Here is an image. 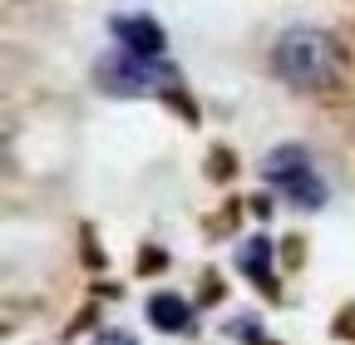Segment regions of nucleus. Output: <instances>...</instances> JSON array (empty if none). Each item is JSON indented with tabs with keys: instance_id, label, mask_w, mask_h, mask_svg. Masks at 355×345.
Segmentation results:
<instances>
[{
	"instance_id": "1",
	"label": "nucleus",
	"mask_w": 355,
	"mask_h": 345,
	"mask_svg": "<svg viewBox=\"0 0 355 345\" xmlns=\"http://www.w3.org/2000/svg\"><path fill=\"white\" fill-rule=\"evenodd\" d=\"M272 69H277V79L291 84V89L326 94L340 79V69H345V55H340V39L331 30L291 25V30L277 35V45H272Z\"/></svg>"
},
{
	"instance_id": "2",
	"label": "nucleus",
	"mask_w": 355,
	"mask_h": 345,
	"mask_svg": "<svg viewBox=\"0 0 355 345\" xmlns=\"http://www.w3.org/2000/svg\"><path fill=\"white\" fill-rule=\"evenodd\" d=\"M94 79L104 94H123V99H139V94H163L178 84V69L168 60H144V55H128V50H109L94 64Z\"/></svg>"
},
{
	"instance_id": "3",
	"label": "nucleus",
	"mask_w": 355,
	"mask_h": 345,
	"mask_svg": "<svg viewBox=\"0 0 355 345\" xmlns=\"http://www.w3.org/2000/svg\"><path fill=\"white\" fill-rule=\"evenodd\" d=\"M261 178L296 207H311V212L326 207V178L316 172V163H311V153L301 143H277L261 163Z\"/></svg>"
},
{
	"instance_id": "4",
	"label": "nucleus",
	"mask_w": 355,
	"mask_h": 345,
	"mask_svg": "<svg viewBox=\"0 0 355 345\" xmlns=\"http://www.w3.org/2000/svg\"><path fill=\"white\" fill-rule=\"evenodd\" d=\"M109 30H114V45H119V50H128V55L163 60V50H168L163 25H158V20H148V15H114V20H109Z\"/></svg>"
},
{
	"instance_id": "5",
	"label": "nucleus",
	"mask_w": 355,
	"mask_h": 345,
	"mask_svg": "<svg viewBox=\"0 0 355 345\" xmlns=\"http://www.w3.org/2000/svg\"><path fill=\"white\" fill-rule=\"evenodd\" d=\"M148 321L158 326V330H188L193 326V306H188V301L183 296H178V291H158L153 301H148Z\"/></svg>"
},
{
	"instance_id": "6",
	"label": "nucleus",
	"mask_w": 355,
	"mask_h": 345,
	"mask_svg": "<svg viewBox=\"0 0 355 345\" xmlns=\"http://www.w3.org/2000/svg\"><path fill=\"white\" fill-rule=\"evenodd\" d=\"M237 262L252 281H272V242L266 237H247V247L237 251Z\"/></svg>"
},
{
	"instance_id": "7",
	"label": "nucleus",
	"mask_w": 355,
	"mask_h": 345,
	"mask_svg": "<svg viewBox=\"0 0 355 345\" xmlns=\"http://www.w3.org/2000/svg\"><path fill=\"white\" fill-rule=\"evenodd\" d=\"M99 345H139V340H133L128 330H104V335H99Z\"/></svg>"
}]
</instances>
